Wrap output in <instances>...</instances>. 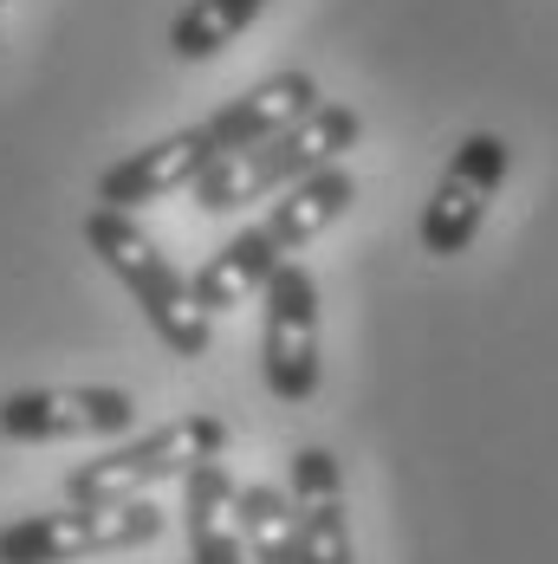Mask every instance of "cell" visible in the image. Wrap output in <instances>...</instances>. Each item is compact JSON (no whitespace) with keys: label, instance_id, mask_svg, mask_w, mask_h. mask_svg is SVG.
Masks as SVG:
<instances>
[{"label":"cell","instance_id":"277c9868","mask_svg":"<svg viewBox=\"0 0 558 564\" xmlns=\"http://www.w3.org/2000/svg\"><path fill=\"white\" fill-rule=\"evenodd\" d=\"M227 454V422L195 409V415H175L163 429L137 435V442H117L98 460H78L65 474V500L72 507H111V500H150V487L163 480H189L202 460H222Z\"/></svg>","mask_w":558,"mask_h":564},{"label":"cell","instance_id":"7a4b0ae2","mask_svg":"<svg viewBox=\"0 0 558 564\" xmlns=\"http://www.w3.org/2000/svg\"><path fill=\"white\" fill-rule=\"evenodd\" d=\"M85 247H92V253L117 273V285L137 299V312L150 318V332L163 338L169 357H182V364L208 357V344H215V318L202 312L195 280H189L163 247L150 240V227L137 221V215L92 208V215H85Z\"/></svg>","mask_w":558,"mask_h":564},{"label":"cell","instance_id":"52a82bcc","mask_svg":"<svg viewBox=\"0 0 558 564\" xmlns=\"http://www.w3.org/2000/svg\"><path fill=\"white\" fill-rule=\"evenodd\" d=\"M506 170H513V150H506L494 130H474V137H461L448 150L442 175H436V188L422 202V227H416V240H422L429 260H454V253L474 247V234L487 221Z\"/></svg>","mask_w":558,"mask_h":564},{"label":"cell","instance_id":"5b68a950","mask_svg":"<svg viewBox=\"0 0 558 564\" xmlns=\"http://www.w3.org/2000/svg\"><path fill=\"white\" fill-rule=\"evenodd\" d=\"M163 507L157 500H111V507H65L58 512H26L0 525V564H85L137 552L163 539Z\"/></svg>","mask_w":558,"mask_h":564},{"label":"cell","instance_id":"8fae6325","mask_svg":"<svg viewBox=\"0 0 558 564\" xmlns=\"http://www.w3.org/2000/svg\"><path fill=\"white\" fill-rule=\"evenodd\" d=\"M292 507H299V564H357L351 512H344V467L332 448L292 454Z\"/></svg>","mask_w":558,"mask_h":564},{"label":"cell","instance_id":"3957f363","mask_svg":"<svg viewBox=\"0 0 558 564\" xmlns=\"http://www.w3.org/2000/svg\"><path fill=\"white\" fill-rule=\"evenodd\" d=\"M357 137H364V117L351 111V105H319L312 117H299L292 130H279V137L254 143V150L222 156L189 195H195L202 215H234V208H247V202H279V195L299 188L305 175L344 163V156L357 150Z\"/></svg>","mask_w":558,"mask_h":564},{"label":"cell","instance_id":"6da1fadb","mask_svg":"<svg viewBox=\"0 0 558 564\" xmlns=\"http://www.w3.org/2000/svg\"><path fill=\"white\" fill-rule=\"evenodd\" d=\"M351 208H357V170H351V163H332V170L305 175L299 188H286L260 221H247L240 234H227L222 247L202 260V273H195L202 312L222 318L234 305H247L254 292H267L279 267H292V260H299L319 234H332Z\"/></svg>","mask_w":558,"mask_h":564},{"label":"cell","instance_id":"30bf717a","mask_svg":"<svg viewBox=\"0 0 558 564\" xmlns=\"http://www.w3.org/2000/svg\"><path fill=\"white\" fill-rule=\"evenodd\" d=\"M325 105L319 98V78L312 72H299V65H286V72H267L260 85H247L240 98H227L222 111H208V137H215V150L234 156V150H254V143H267L279 130H292L299 117H312Z\"/></svg>","mask_w":558,"mask_h":564},{"label":"cell","instance_id":"7c38bea8","mask_svg":"<svg viewBox=\"0 0 558 564\" xmlns=\"http://www.w3.org/2000/svg\"><path fill=\"white\" fill-rule=\"evenodd\" d=\"M182 539H189V564H247L240 480L227 474V460H202L182 480Z\"/></svg>","mask_w":558,"mask_h":564},{"label":"cell","instance_id":"8992f818","mask_svg":"<svg viewBox=\"0 0 558 564\" xmlns=\"http://www.w3.org/2000/svg\"><path fill=\"white\" fill-rule=\"evenodd\" d=\"M260 377L279 402H312L325 383V318L305 260L279 267L273 285L260 292Z\"/></svg>","mask_w":558,"mask_h":564},{"label":"cell","instance_id":"4fadbf2b","mask_svg":"<svg viewBox=\"0 0 558 564\" xmlns=\"http://www.w3.org/2000/svg\"><path fill=\"white\" fill-rule=\"evenodd\" d=\"M273 0H189L175 20H169V53L182 65H202V58L227 53Z\"/></svg>","mask_w":558,"mask_h":564},{"label":"cell","instance_id":"ba28073f","mask_svg":"<svg viewBox=\"0 0 558 564\" xmlns=\"http://www.w3.org/2000/svg\"><path fill=\"white\" fill-rule=\"evenodd\" d=\"M137 429V395L117 383H46L0 402V442H117Z\"/></svg>","mask_w":558,"mask_h":564},{"label":"cell","instance_id":"5bb4252c","mask_svg":"<svg viewBox=\"0 0 558 564\" xmlns=\"http://www.w3.org/2000/svg\"><path fill=\"white\" fill-rule=\"evenodd\" d=\"M240 539L254 564H299V507L267 480L240 487Z\"/></svg>","mask_w":558,"mask_h":564},{"label":"cell","instance_id":"9c48e42d","mask_svg":"<svg viewBox=\"0 0 558 564\" xmlns=\"http://www.w3.org/2000/svg\"><path fill=\"white\" fill-rule=\"evenodd\" d=\"M215 163H222V150H215L208 123L169 130V137H157V143H143V150H130V156H117L111 170L98 175V208L137 215V208H150V202H169V195L195 188Z\"/></svg>","mask_w":558,"mask_h":564}]
</instances>
